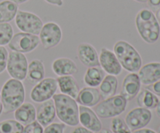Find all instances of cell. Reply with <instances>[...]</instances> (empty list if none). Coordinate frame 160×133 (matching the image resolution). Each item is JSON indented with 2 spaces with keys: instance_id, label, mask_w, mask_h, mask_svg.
<instances>
[{
  "instance_id": "obj_1",
  "label": "cell",
  "mask_w": 160,
  "mask_h": 133,
  "mask_svg": "<svg viewBox=\"0 0 160 133\" xmlns=\"http://www.w3.org/2000/svg\"><path fill=\"white\" fill-rule=\"evenodd\" d=\"M1 100L5 114L14 112L25 100V88L23 83L18 79H8L2 86Z\"/></svg>"
},
{
  "instance_id": "obj_2",
  "label": "cell",
  "mask_w": 160,
  "mask_h": 133,
  "mask_svg": "<svg viewBox=\"0 0 160 133\" xmlns=\"http://www.w3.org/2000/svg\"><path fill=\"white\" fill-rule=\"evenodd\" d=\"M135 26L139 35L148 44L156 42L160 35V25L155 13L148 9H142L135 17Z\"/></svg>"
},
{
  "instance_id": "obj_3",
  "label": "cell",
  "mask_w": 160,
  "mask_h": 133,
  "mask_svg": "<svg viewBox=\"0 0 160 133\" xmlns=\"http://www.w3.org/2000/svg\"><path fill=\"white\" fill-rule=\"evenodd\" d=\"M58 118L66 126L73 127L79 124V106L76 100L62 93L52 97Z\"/></svg>"
},
{
  "instance_id": "obj_4",
  "label": "cell",
  "mask_w": 160,
  "mask_h": 133,
  "mask_svg": "<svg viewBox=\"0 0 160 133\" xmlns=\"http://www.w3.org/2000/svg\"><path fill=\"white\" fill-rule=\"evenodd\" d=\"M113 52L122 68L129 73H137L142 66L141 55L131 44L126 40H120L116 42Z\"/></svg>"
},
{
  "instance_id": "obj_5",
  "label": "cell",
  "mask_w": 160,
  "mask_h": 133,
  "mask_svg": "<svg viewBox=\"0 0 160 133\" xmlns=\"http://www.w3.org/2000/svg\"><path fill=\"white\" fill-rule=\"evenodd\" d=\"M128 101L122 95H114L98 103L95 107V112L99 118H110L117 117L125 112Z\"/></svg>"
},
{
  "instance_id": "obj_6",
  "label": "cell",
  "mask_w": 160,
  "mask_h": 133,
  "mask_svg": "<svg viewBox=\"0 0 160 133\" xmlns=\"http://www.w3.org/2000/svg\"><path fill=\"white\" fill-rule=\"evenodd\" d=\"M14 20L16 26L21 32L34 35H38L44 24L38 16L25 10H18Z\"/></svg>"
},
{
  "instance_id": "obj_7",
  "label": "cell",
  "mask_w": 160,
  "mask_h": 133,
  "mask_svg": "<svg viewBox=\"0 0 160 133\" xmlns=\"http://www.w3.org/2000/svg\"><path fill=\"white\" fill-rule=\"evenodd\" d=\"M40 45L38 35L19 32L13 34L12 38L8 44V47L11 51L27 54L32 52Z\"/></svg>"
},
{
  "instance_id": "obj_8",
  "label": "cell",
  "mask_w": 160,
  "mask_h": 133,
  "mask_svg": "<svg viewBox=\"0 0 160 133\" xmlns=\"http://www.w3.org/2000/svg\"><path fill=\"white\" fill-rule=\"evenodd\" d=\"M28 62L25 54L11 51L8 55L6 70L12 79L23 81L26 79Z\"/></svg>"
},
{
  "instance_id": "obj_9",
  "label": "cell",
  "mask_w": 160,
  "mask_h": 133,
  "mask_svg": "<svg viewBox=\"0 0 160 133\" xmlns=\"http://www.w3.org/2000/svg\"><path fill=\"white\" fill-rule=\"evenodd\" d=\"M38 37L44 49L48 50L59 45L62 38V31L58 23L47 22L43 24Z\"/></svg>"
},
{
  "instance_id": "obj_10",
  "label": "cell",
  "mask_w": 160,
  "mask_h": 133,
  "mask_svg": "<svg viewBox=\"0 0 160 133\" xmlns=\"http://www.w3.org/2000/svg\"><path fill=\"white\" fill-rule=\"evenodd\" d=\"M58 89L57 81L52 77L44 78L34 85L31 91V99L35 103H42L52 99Z\"/></svg>"
},
{
  "instance_id": "obj_11",
  "label": "cell",
  "mask_w": 160,
  "mask_h": 133,
  "mask_svg": "<svg viewBox=\"0 0 160 133\" xmlns=\"http://www.w3.org/2000/svg\"><path fill=\"white\" fill-rule=\"evenodd\" d=\"M98 61L99 66L104 70L105 73L115 76L121 74L123 68L113 51L107 48H102L100 50Z\"/></svg>"
},
{
  "instance_id": "obj_12",
  "label": "cell",
  "mask_w": 160,
  "mask_h": 133,
  "mask_svg": "<svg viewBox=\"0 0 160 133\" xmlns=\"http://www.w3.org/2000/svg\"><path fill=\"white\" fill-rule=\"evenodd\" d=\"M152 119V112L144 107L132 109L125 117V122L131 131L143 129Z\"/></svg>"
},
{
  "instance_id": "obj_13",
  "label": "cell",
  "mask_w": 160,
  "mask_h": 133,
  "mask_svg": "<svg viewBox=\"0 0 160 133\" xmlns=\"http://www.w3.org/2000/svg\"><path fill=\"white\" fill-rule=\"evenodd\" d=\"M77 56L85 67L99 66L98 54L95 47L89 43H81L78 46Z\"/></svg>"
},
{
  "instance_id": "obj_14",
  "label": "cell",
  "mask_w": 160,
  "mask_h": 133,
  "mask_svg": "<svg viewBox=\"0 0 160 133\" xmlns=\"http://www.w3.org/2000/svg\"><path fill=\"white\" fill-rule=\"evenodd\" d=\"M79 123L83 127L98 132L102 129V123L93 110L88 107L81 105L79 107Z\"/></svg>"
},
{
  "instance_id": "obj_15",
  "label": "cell",
  "mask_w": 160,
  "mask_h": 133,
  "mask_svg": "<svg viewBox=\"0 0 160 133\" xmlns=\"http://www.w3.org/2000/svg\"><path fill=\"white\" fill-rule=\"evenodd\" d=\"M141 86L142 83L138 74L137 73H129L122 83L120 95L124 97L127 101H131L138 94Z\"/></svg>"
},
{
  "instance_id": "obj_16",
  "label": "cell",
  "mask_w": 160,
  "mask_h": 133,
  "mask_svg": "<svg viewBox=\"0 0 160 133\" xmlns=\"http://www.w3.org/2000/svg\"><path fill=\"white\" fill-rule=\"evenodd\" d=\"M56 116V108L52 98L41 103L36 110V119L43 127L52 123Z\"/></svg>"
},
{
  "instance_id": "obj_17",
  "label": "cell",
  "mask_w": 160,
  "mask_h": 133,
  "mask_svg": "<svg viewBox=\"0 0 160 133\" xmlns=\"http://www.w3.org/2000/svg\"><path fill=\"white\" fill-rule=\"evenodd\" d=\"M138 76L142 84L151 85L160 79V62H149L141 67Z\"/></svg>"
},
{
  "instance_id": "obj_18",
  "label": "cell",
  "mask_w": 160,
  "mask_h": 133,
  "mask_svg": "<svg viewBox=\"0 0 160 133\" xmlns=\"http://www.w3.org/2000/svg\"><path fill=\"white\" fill-rule=\"evenodd\" d=\"M52 69L58 76H73L78 72L76 63L72 59L67 57L55 59L52 63Z\"/></svg>"
},
{
  "instance_id": "obj_19",
  "label": "cell",
  "mask_w": 160,
  "mask_h": 133,
  "mask_svg": "<svg viewBox=\"0 0 160 133\" xmlns=\"http://www.w3.org/2000/svg\"><path fill=\"white\" fill-rule=\"evenodd\" d=\"M75 100L80 105L91 107L96 106L99 103L101 95L99 90L95 87H86L80 90Z\"/></svg>"
},
{
  "instance_id": "obj_20",
  "label": "cell",
  "mask_w": 160,
  "mask_h": 133,
  "mask_svg": "<svg viewBox=\"0 0 160 133\" xmlns=\"http://www.w3.org/2000/svg\"><path fill=\"white\" fill-rule=\"evenodd\" d=\"M14 118L23 126L36 121V108L31 103H23L14 112Z\"/></svg>"
},
{
  "instance_id": "obj_21",
  "label": "cell",
  "mask_w": 160,
  "mask_h": 133,
  "mask_svg": "<svg viewBox=\"0 0 160 133\" xmlns=\"http://www.w3.org/2000/svg\"><path fill=\"white\" fill-rule=\"evenodd\" d=\"M45 69L43 61L34 59L28 63L26 79L30 84L35 85L45 78Z\"/></svg>"
},
{
  "instance_id": "obj_22",
  "label": "cell",
  "mask_w": 160,
  "mask_h": 133,
  "mask_svg": "<svg viewBox=\"0 0 160 133\" xmlns=\"http://www.w3.org/2000/svg\"><path fill=\"white\" fill-rule=\"evenodd\" d=\"M58 87L62 94L76 99L80 91L78 81L73 76H59L56 79Z\"/></svg>"
},
{
  "instance_id": "obj_23",
  "label": "cell",
  "mask_w": 160,
  "mask_h": 133,
  "mask_svg": "<svg viewBox=\"0 0 160 133\" xmlns=\"http://www.w3.org/2000/svg\"><path fill=\"white\" fill-rule=\"evenodd\" d=\"M99 93L101 95V98L103 100L113 97L116 95L118 87V79L117 77L112 75L105 76L104 79H102V83H100Z\"/></svg>"
},
{
  "instance_id": "obj_24",
  "label": "cell",
  "mask_w": 160,
  "mask_h": 133,
  "mask_svg": "<svg viewBox=\"0 0 160 133\" xmlns=\"http://www.w3.org/2000/svg\"><path fill=\"white\" fill-rule=\"evenodd\" d=\"M18 10V5L11 0L0 2V23H9L13 20Z\"/></svg>"
},
{
  "instance_id": "obj_25",
  "label": "cell",
  "mask_w": 160,
  "mask_h": 133,
  "mask_svg": "<svg viewBox=\"0 0 160 133\" xmlns=\"http://www.w3.org/2000/svg\"><path fill=\"white\" fill-rule=\"evenodd\" d=\"M105 77V72L100 66L89 67L84 76V83L91 87H97L100 85Z\"/></svg>"
},
{
  "instance_id": "obj_26",
  "label": "cell",
  "mask_w": 160,
  "mask_h": 133,
  "mask_svg": "<svg viewBox=\"0 0 160 133\" xmlns=\"http://www.w3.org/2000/svg\"><path fill=\"white\" fill-rule=\"evenodd\" d=\"M137 102L140 107L146 109H154L159 103V98L154 93L148 89H144L137 95Z\"/></svg>"
},
{
  "instance_id": "obj_27",
  "label": "cell",
  "mask_w": 160,
  "mask_h": 133,
  "mask_svg": "<svg viewBox=\"0 0 160 133\" xmlns=\"http://www.w3.org/2000/svg\"><path fill=\"white\" fill-rule=\"evenodd\" d=\"M23 126L17 120H5L0 122V133H23Z\"/></svg>"
},
{
  "instance_id": "obj_28",
  "label": "cell",
  "mask_w": 160,
  "mask_h": 133,
  "mask_svg": "<svg viewBox=\"0 0 160 133\" xmlns=\"http://www.w3.org/2000/svg\"><path fill=\"white\" fill-rule=\"evenodd\" d=\"M13 36V29L9 23H0V46L8 45Z\"/></svg>"
},
{
  "instance_id": "obj_29",
  "label": "cell",
  "mask_w": 160,
  "mask_h": 133,
  "mask_svg": "<svg viewBox=\"0 0 160 133\" xmlns=\"http://www.w3.org/2000/svg\"><path fill=\"white\" fill-rule=\"evenodd\" d=\"M111 130L113 133H131V130L124 120L120 117H114L111 121Z\"/></svg>"
},
{
  "instance_id": "obj_30",
  "label": "cell",
  "mask_w": 160,
  "mask_h": 133,
  "mask_svg": "<svg viewBox=\"0 0 160 133\" xmlns=\"http://www.w3.org/2000/svg\"><path fill=\"white\" fill-rule=\"evenodd\" d=\"M66 125L63 123H51L44 129L43 133H64Z\"/></svg>"
},
{
  "instance_id": "obj_31",
  "label": "cell",
  "mask_w": 160,
  "mask_h": 133,
  "mask_svg": "<svg viewBox=\"0 0 160 133\" xmlns=\"http://www.w3.org/2000/svg\"><path fill=\"white\" fill-rule=\"evenodd\" d=\"M43 126L37 121H34L31 124L25 126L23 133H43Z\"/></svg>"
},
{
  "instance_id": "obj_32",
  "label": "cell",
  "mask_w": 160,
  "mask_h": 133,
  "mask_svg": "<svg viewBox=\"0 0 160 133\" xmlns=\"http://www.w3.org/2000/svg\"><path fill=\"white\" fill-rule=\"evenodd\" d=\"M8 55L9 52L5 46H0V74L6 69Z\"/></svg>"
},
{
  "instance_id": "obj_33",
  "label": "cell",
  "mask_w": 160,
  "mask_h": 133,
  "mask_svg": "<svg viewBox=\"0 0 160 133\" xmlns=\"http://www.w3.org/2000/svg\"><path fill=\"white\" fill-rule=\"evenodd\" d=\"M148 90H151L152 93H154L155 94H157L160 96V79L159 80L156 81L154 83L151 84V85H148Z\"/></svg>"
},
{
  "instance_id": "obj_34",
  "label": "cell",
  "mask_w": 160,
  "mask_h": 133,
  "mask_svg": "<svg viewBox=\"0 0 160 133\" xmlns=\"http://www.w3.org/2000/svg\"><path fill=\"white\" fill-rule=\"evenodd\" d=\"M147 2L152 10L156 11L160 7V0H148Z\"/></svg>"
},
{
  "instance_id": "obj_35",
  "label": "cell",
  "mask_w": 160,
  "mask_h": 133,
  "mask_svg": "<svg viewBox=\"0 0 160 133\" xmlns=\"http://www.w3.org/2000/svg\"><path fill=\"white\" fill-rule=\"evenodd\" d=\"M71 133H94L92 131L86 129V128L81 126V127H77L72 131Z\"/></svg>"
},
{
  "instance_id": "obj_36",
  "label": "cell",
  "mask_w": 160,
  "mask_h": 133,
  "mask_svg": "<svg viewBox=\"0 0 160 133\" xmlns=\"http://www.w3.org/2000/svg\"><path fill=\"white\" fill-rule=\"evenodd\" d=\"M45 1L48 4L58 6V7H61L63 5V0H45Z\"/></svg>"
},
{
  "instance_id": "obj_37",
  "label": "cell",
  "mask_w": 160,
  "mask_h": 133,
  "mask_svg": "<svg viewBox=\"0 0 160 133\" xmlns=\"http://www.w3.org/2000/svg\"><path fill=\"white\" fill-rule=\"evenodd\" d=\"M133 133H156L155 131L152 130V129H138V130L134 131Z\"/></svg>"
},
{
  "instance_id": "obj_38",
  "label": "cell",
  "mask_w": 160,
  "mask_h": 133,
  "mask_svg": "<svg viewBox=\"0 0 160 133\" xmlns=\"http://www.w3.org/2000/svg\"><path fill=\"white\" fill-rule=\"evenodd\" d=\"M155 16H156V19H157L158 23H159L160 25V7L156 11V14H155Z\"/></svg>"
},
{
  "instance_id": "obj_39",
  "label": "cell",
  "mask_w": 160,
  "mask_h": 133,
  "mask_svg": "<svg viewBox=\"0 0 160 133\" xmlns=\"http://www.w3.org/2000/svg\"><path fill=\"white\" fill-rule=\"evenodd\" d=\"M11 1H12L13 2H15V3H17V5H20V4H23V3L27 2H28L29 0H11Z\"/></svg>"
},
{
  "instance_id": "obj_40",
  "label": "cell",
  "mask_w": 160,
  "mask_h": 133,
  "mask_svg": "<svg viewBox=\"0 0 160 133\" xmlns=\"http://www.w3.org/2000/svg\"><path fill=\"white\" fill-rule=\"evenodd\" d=\"M98 133H113V132H112V130H110V129H102L101 130L98 132Z\"/></svg>"
},
{
  "instance_id": "obj_41",
  "label": "cell",
  "mask_w": 160,
  "mask_h": 133,
  "mask_svg": "<svg viewBox=\"0 0 160 133\" xmlns=\"http://www.w3.org/2000/svg\"><path fill=\"white\" fill-rule=\"evenodd\" d=\"M156 114H157L158 116L160 118V100L159 101V103H158L157 106H156Z\"/></svg>"
},
{
  "instance_id": "obj_42",
  "label": "cell",
  "mask_w": 160,
  "mask_h": 133,
  "mask_svg": "<svg viewBox=\"0 0 160 133\" xmlns=\"http://www.w3.org/2000/svg\"><path fill=\"white\" fill-rule=\"evenodd\" d=\"M3 112V106H2V100H1V95H0V115H2V113Z\"/></svg>"
},
{
  "instance_id": "obj_43",
  "label": "cell",
  "mask_w": 160,
  "mask_h": 133,
  "mask_svg": "<svg viewBox=\"0 0 160 133\" xmlns=\"http://www.w3.org/2000/svg\"><path fill=\"white\" fill-rule=\"evenodd\" d=\"M136 2H142V3H145L148 2V0H134Z\"/></svg>"
},
{
  "instance_id": "obj_44",
  "label": "cell",
  "mask_w": 160,
  "mask_h": 133,
  "mask_svg": "<svg viewBox=\"0 0 160 133\" xmlns=\"http://www.w3.org/2000/svg\"><path fill=\"white\" fill-rule=\"evenodd\" d=\"M158 133H160V126L159 127V129H158Z\"/></svg>"
}]
</instances>
